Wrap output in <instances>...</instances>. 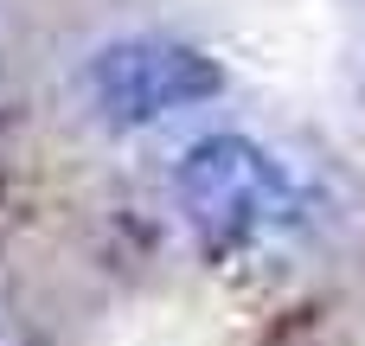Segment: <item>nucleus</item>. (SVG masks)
<instances>
[{
    "label": "nucleus",
    "mask_w": 365,
    "mask_h": 346,
    "mask_svg": "<svg viewBox=\"0 0 365 346\" xmlns=\"http://www.w3.org/2000/svg\"><path fill=\"white\" fill-rule=\"evenodd\" d=\"M173 193L180 212L192 218V231L212 250H237L269 238L276 225L295 218V180L289 167L257 148L250 135H205L186 148V161L173 167Z\"/></svg>",
    "instance_id": "obj_1"
},
{
    "label": "nucleus",
    "mask_w": 365,
    "mask_h": 346,
    "mask_svg": "<svg viewBox=\"0 0 365 346\" xmlns=\"http://www.w3.org/2000/svg\"><path fill=\"white\" fill-rule=\"evenodd\" d=\"M218 90H225L218 58L180 39H122L103 45L90 64V103L109 128H148L160 116L212 103Z\"/></svg>",
    "instance_id": "obj_2"
}]
</instances>
